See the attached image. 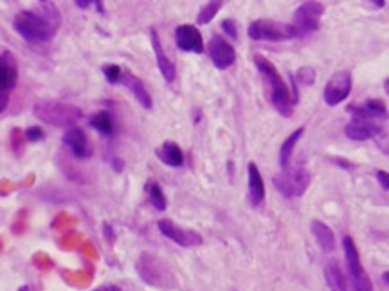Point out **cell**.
<instances>
[{
	"label": "cell",
	"mask_w": 389,
	"mask_h": 291,
	"mask_svg": "<svg viewBox=\"0 0 389 291\" xmlns=\"http://www.w3.org/2000/svg\"><path fill=\"white\" fill-rule=\"evenodd\" d=\"M34 116L40 118L42 122L49 123L52 127L61 129H72L76 123L81 120L83 113L81 109L76 105L63 104V102H56V100H42L37 102L32 109Z\"/></svg>",
	"instance_id": "obj_3"
},
{
	"label": "cell",
	"mask_w": 389,
	"mask_h": 291,
	"mask_svg": "<svg viewBox=\"0 0 389 291\" xmlns=\"http://www.w3.org/2000/svg\"><path fill=\"white\" fill-rule=\"evenodd\" d=\"M332 161H339V163H335V165H341L343 169H348V170H352V169H355V165H352L350 161H346V160H341V158H334Z\"/></svg>",
	"instance_id": "obj_32"
},
{
	"label": "cell",
	"mask_w": 389,
	"mask_h": 291,
	"mask_svg": "<svg viewBox=\"0 0 389 291\" xmlns=\"http://www.w3.org/2000/svg\"><path fill=\"white\" fill-rule=\"evenodd\" d=\"M90 4H94V0H76V6H78V8H81V10L88 8Z\"/></svg>",
	"instance_id": "obj_35"
},
{
	"label": "cell",
	"mask_w": 389,
	"mask_h": 291,
	"mask_svg": "<svg viewBox=\"0 0 389 291\" xmlns=\"http://www.w3.org/2000/svg\"><path fill=\"white\" fill-rule=\"evenodd\" d=\"M346 113L353 118L361 120H388L389 111L382 100H368L364 104H350L346 107Z\"/></svg>",
	"instance_id": "obj_16"
},
{
	"label": "cell",
	"mask_w": 389,
	"mask_h": 291,
	"mask_svg": "<svg viewBox=\"0 0 389 291\" xmlns=\"http://www.w3.org/2000/svg\"><path fill=\"white\" fill-rule=\"evenodd\" d=\"M272 183L285 198H301L310 187V172L303 165H297L292 169L288 167L287 170H281L279 174L274 176Z\"/></svg>",
	"instance_id": "obj_4"
},
{
	"label": "cell",
	"mask_w": 389,
	"mask_h": 291,
	"mask_svg": "<svg viewBox=\"0 0 389 291\" xmlns=\"http://www.w3.org/2000/svg\"><path fill=\"white\" fill-rule=\"evenodd\" d=\"M343 250H344V259H346V272L348 275L357 282V286L361 288L362 291H373L370 279L362 270L361 257H359V250H357L355 243L350 235H344L343 239Z\"/></svg>",
	"instance_id": "obj_9"
},
{
	"label": "cell",
	"mask_w": 389,
	"mask_h": 291,
	"mask_svg": "<svg viewBox=\"0 0 389 291\" xmlns=\"http://www.w3.org/2000/svg\"><path fill=\"white\" fill-rule=\"evenodd\" d=\"M103 228H105V237H107L108 241H114V230L110 228V225H108V223H105V225H103Z\"/></svg>",
	"instance_id": "obj_34"
},
{
	"label": "cell",
	"mask_w": 389,
	"mask_h": 291,
	"mask_svg": "<svg viewBox=\"0 0 389 291\" xmlns=\"http://www.w3.org/2000/svg\"><path fill=\"white\" fill-rule=\"evenodd\" d=\"M19 82V64L11 51H0V113L10 104L11 91Z\"/></svg>",
	"instance_id": "obj_8"
},
{
	"label": "cell",
	"mask_w": 389,
	"mask_h": 291,
	"mask_svg": "<svg viewBox=\"0 0 389 291\" xmlns=\"http://www.w3.org/2000/svg\"><path fill=\"white\" fill-rule=\"evenodd\" d=\"M294 80L297 82V84L305 85V87H308V85H312L315 82V71L314 67H301V69L297 71V75Z\"/></svg>",
	"instance_id": "obj_28"
},
{
	"label": "cell",
	"mask_w": 389,
	"mask_h": 291,
	"mask_svg": "<svg viewBox=\"0 0 389 291\" xmlns=\"http://www.w3.org/2000/svg\"><path fill=\"white\" fill-rule=\"evenodd\" d=\"M103 75H105L108 84H121L123 69L116 66V64H107V66H103Z\"/></svg>",
	"instance_id": "obj_27"
},
{
	"label": "cell",
	"mask_w": 389,
	"mask_h": 291,
	"mask_svg": "<svg viewBox=\"0 0 389 291\" xmlns=\"http://www.w3.org/2000/svg\"><path fill=\"white\" fill-rule=\"evenodd\" d=\"M38 11H20L13 19L14 31L31 44H46L52 40L60 28L61 15L52 2H38Z\"/></svg>",
	"instance_id": "obj_1"
},
{
	"label": "cell",
	"mask_w": 389,
	"mask_h": 291,
	"mask_svg": "<svg viewBox=\"0 0 389 291\" xmlns=\"http://www.w3.org/2000/svg\"><path fill=\"white\" fill-rule=\"evenodd\" d=\"M222 29H223V33H227L231 38H238V26H237V22L232 19H227V20H223L222 22Z\"/></svg>",
	"instance_id": "obj_30"
},
{
	"label": "cell",
	"mask_w": 389,
	"mask_h": 291,
	"mask_svg": "<svg viewBox=\"0 0 389 291\" xmlns=\"http://www.w3.org/2000/svg\"><path fill=\"white\" fill-rule=\"evenodd\" d=\"M382 282H384L386 286L389 288V272H384V273H382Z\"/></svg>",
	"instance_id": "obj_36"
},
{
	"label": "cell",
	"mask_w": 389,
	"mask_h": 291,
	"mask_svg": "<svg viewBox=\"0 0 389 291\" xmlns=\"http://www.w3.org/2000/svg\"><path fill=\"white\" fill-rule=\"evenodd\" d=\"M350 93H352V73L350 71H339L324 85L323 98L326 105L335 107V105L343 104L344 100L350 96Z\"/></svg>",
	"instance_id": "obj_10"
},
{
	"label": "cell",
	"mask_w": 389,
	"mask_h": 291,
	"mask_svg": "<svg viewBox=\"0 0 389 291\" xmlns=\"http://www.w3.org/2000/svg\"><path fill=\"white\" fill-rule=\"evenodd\" d=\"M324 279H326L330 291H362L335 259L328 261L324 266Z\"/></svg>",
	"instance_id": "obj_13"
},
{
	"label": "cell",
	"mask_w": 389,
	"mask_h": 291,
	"mask_svg": "<svg viewBox=\"0 0 389 291\" xmlns=\"http://www.w3.org/2000/svg\"><path fill=\"white\" fill-rule=\"evenodd\" d=\"M371 4L377 6V8H384L386 2H384V0H375V2H371Z\"/></svg>",
	"instance_id": "obj_37"
},
{
	"label": "cell",
	"mask_w": 389,
	"mask_h": 291,
	"mask_svg": "<svg viewBox=\"0 0 389 291\" xmlns=\"http://www.w3.org/2000/svg\"><path fill=\"white\" fill-rule=\"evenodd\" d=\"M146 194H148V201L152 203V207L155 208V210H166L168 207V201H166V196H164V192H162L161 185L157 183V181H148L146 183Z\"/></svg>",
	"instance_id": "obj_25"
},
{
	"label": "cell",
	"mask_w": 389,
	"mask_h": 291,
	"mask_svg": "<svg viewBox=\"0 0 389 291\" xmlns=\"http://www.w3.org/2000/svg\"><path fill=\"white\" fill-rule=\"evenodd\" d=\"M208 53L211 62H213V66L220 71L229 69L235 64V60H237L235 47L227 42L222 35H213L211 37V40L208 44Z\"/></svg>",
	"instance_id": "obj_12"
},
{
	"label": "cell",
	"mask_w": 389,
	"mask_h": 291,
	"mask_svg": "<svg viewBox=\"0 0 389 291\" xmlns=\"http://www.w3.org/2000/svg\"><path fill=\"white\" fill-rule=\"evenodd\" d=\"M247 35L250 40H256V42H285V40L296 38L290 24L276 22L270 19H258L250 22Z\"/></svg>",
	"instance_id": "obj_6"
},
{
	"label": "cell",
	"mask_w": 389,
	"mask_h": 291,
	"mask_svg": "<svg viewBox=\"0 0 389 291\" xmlns=\"http://www.w3.org/2000/svg\"><path fill=\"white\" fill-rule=\"evenodd\" d=\"M303 132H305V129L303 127L296 129V131L292 132L290 136H288L287 140L281 143V149H279V165H281L283 170H287L288 167H290L292 152H294V149H296L297 141L301 140Z\"/></svg>",
	"instance_id": "obj_23"
},
{
	"label": "cell",
	"mask_w": 389,
	"mask_h": 291,
	"mask_svg": "<svg viewBox=\"0 0 389 291\" xmlns=\"http://www.w3.org/2000/svg\"><path fill=\"white\" fill-rule=\"evenodd\" d=\"M159 230L164 237H168L170 241H173L175 245L182 246V248H194V246H200L204 241H202V235L199 232L190 230V228H182V226L175 225L170 219H162L157 223Z\"/></svg>",
	"instance_id": "obj_11"
},
{
	"label": "cell",
	"mask_w": 389,
	"mask_h": 291,
	"mask_svg": "<svg viewBox=\"0 0 389 291\" xmlns=\"http://www.w3.org/2000/svg\"><path fill=\"white\" fill-rule=\"evenodd\" d=\"M384 89H386V93L389 94V78H388V80L384 82Z\"/></svg>",
	"instance_id": "obj_38"
},
{
	"label": "cell",
	"mask_w": 389,
	"mask_h": 291,
	"mask_svg": "<svg viewBox=\"0 0 389 291\" xmlns=\"http://www.w3.org/2000/svg\"><path fill=\"white\" fill-rule=\"evenodd\" d=\"M310 230H312V235H314V239L317 241V245L321 246V250H323V252H326V254L334 252V250H335V235H334V232H332V228H330V226H326L323 221H317V219H315V221H312Z\"/></svg>",
	"instance_id": "obj_22"
},
{
	"label": "cell",
	"mask_w": 389,
	"mask_h": 291,
	"mask_svg": "<svg viewBox=\"0 0 389 291\" xmlns=\"http://www.w3.org/2000/svg\"><path fill=\"white\" fill-rule=\"evenodd\" d=\"M247 178H249V203L250 207L256 208L265 199V183L256 163H249V167H247Z\"/></svg>",
	"instance_id": "obj_20"
},
{
	"label": "cell",
	"mask_w": 389,
	"mask_h": 291,
	"mask_svg": "<svg viewBox=\"0 0 389 291\" xmlns=\"http://www.w3.org/2000/svg\"><path fill=\"white\" fill-rule=\"evenodd\" d=\"M20 291H28V288H22V290H20Z\"/></svg>",
	"instance_id": "obj_39"
},
{
	"label": "cell",
	"mask_w": 389,
	"mask_h": 291,
	"mask_svg": "<svg viewBox=\"0 0 389 291\" xmlns=\"http://www.w3.org/2000/svg\"><path fill=\"white\" fill-rule=\"evenodd\" d=\"M92 291H121V288H117L116 284H105V286H99Z\"/></svg>",
	"instance_id": "obj_33"
},
{
	"label": "cell",
	"mask_w": 389,
	"mask_h": 291,
	"mask_svg": "<svg viewBox=\"0 0 389 291\" xmlns=\"http://www.w3.org/2000/svg\"><path fill=\"white\" fill-rule=\"evenodd\" d=\"M155 156L168 167L179 169L184 165V152L175 141H164L159 149H155Z\"/></svg>",
	"instance_id": "obj_21"
},
{
	"label": "cell",
	"mask_w": 389,
	"mask_h": 291,
	"mask_svg": "<svg viewBox=\"0 0 389 291\" xmlns=\"http://www.w3.org/2000/svg\"><path fill=\"white\" fill-rule=\"evenodd\" d=\"M121 84L125 85L126 89L134 94L135 100H137V102H139V104L143 105L144 109H152L153 107V100H152V96H150L148 91H146V85H144L143 82H141L139 78H137V76L132 73V71L123 69Z\"/></svg>",
	"instance_id": "obj_19"
},
{
	"label": "cell",
	"mask_w": 389,
	"mask_h": 291,
	"mask_svg": "<svg viewBox=\"0 0 389 291\" xmlns=\"http://www.w3.org/2000/svg\"><path fill=\"white\" fill-rule=\"evenodd\" d=\"M255 66L259 71V75L263 78L265 85H267V91H269V98L272 102L274 109L281 114L283 118H290L294 113V98H292V93L288 89V85L285 84L283 76L279 75V71L274 67L272 62L269 58H265L263 55H255Z\"/></svg>",
	"instance_id": "obj_2"
},
{
	"label": "cell",
	"mask_w": 389,
	"mask_h": 291,
	"mask_svg": "<svg viewBox=\"0 0 389 291\" xmlns=\"http://www.w3.org/2000/svg\"><path fill=\"white\" fill-rule=\"evenodd\" d=\"M26 140H29V141H40V140H43L46 138V134H43V131H42V127H38V125H32V127H29V129H26Z\"/></svg>",
	"instance_id": "obj_29"
},
{
	"label": "cell",
	"mask_w": 389,
	"mask_h": 291,
	"mask_svg": "<svg viewBox=\"0 0 389 291\" xmlns=\"http://www.w3.org/2000/svg\"><path fill=\"white\" fill-rule=\"evenodd\" d=\"M384 132L382 125L375 120H361V118H353L352 122L346 123L344 134L353 141H368L377 140Z\"/></svg>",
	"instance_id": "obj_14"
},
{
	"label": "cell",
	"mask_w": 389,
	"mask_h": 291,
	"mask_svg": "<svg viewBox=\"0 0 389 291\" xmlns=\"http://www.w3.org/2000/svg\"><path fill=\"white\" fill-rule=\"evenodd\" d=\"M61 140H63V145L67 147V149H69L78 160H87V158H90V154H92L90 141H88L87 134H85L81 129L78 127L67 129Z\"/></svg>",
	"instance_id": "obj_17"
},
{
	"label": "cell",
	"mask_w": 389,
	"mask_h": 291,
	"mask_svg": "<svg viewBox=\"0 0 389 291\" xmlns=\"http://www.w3.org/2000/svg\"><path fill=\"white\" fill-rule=\"evenodd\" d=\"M150 40H152L153 53H155V62H157V67H159V71H161L162 78H164L166 82H173L177 75L175 64L170 60V57H168L166 53H164V49H162L161 38H159V35L155 29L150 31Z\"/></svg>",
	"instance_id": "obj_18"
},
{
	"label": "cell",
	"mask_w": 389,
	"mask_h": 291,
	"mask_svg": "<svg viewBox=\"0 0 389 291\" xmlns=\"http://www.w3.org/2000/svg\"><path fill=\"white\" fill-rule=\"evenodd\" d=\"M88 125H90L94 131L99 132V134H103V136H110L112 132H114V118H112L110 113H107V111H97L96 114L90 116Z\"/></svg>",
	"instance_id": "obj_24"
},
{
	"label": "cell",
	"mask_w": 389,
	"mask_h": 291,
	"mask_svg": "<svg viewBox=\"0 0 389 291\" xmlns=\"http://www.w3.org/2000/svg\"><path fill=\"white\" fill-rule=\"evenodd\" d=\"M324 13V6L321 2H303L292 19V29L296 33V38L306 37L315 33L319 29V20Z\"/></svg>",
	"instance_id": "obj_7"
},
{
	"label": "cell",
	"mask_w": 389,
	"mask_h": 291,
	"mask_svg": "<svg viewBox=\"0 0 389 291\" xmlns=\"http://www.w3.org/2000/svg\"><path fill=\"white\" fill-rule=\"evenodd\" d=\"M135 268H137V273H139V277L143 279L146 284L150 286H155V288H173L175 286V277H173V273L170 272L166 264L159 261L155 255L152 254H143L135 264Z\"/></svg>",
	"instance_id": "obj_5"
},
{
	"label": "cell",
	"mask_w": 389,
	"mask_h": 291,
	"mask_svg": "<svg viewBox=\"0 0 389 291\" xmlns=\"http://www.w3.org/2000/svg\"><path fill=\"white\" fill-rule=\"evenodd\" d=\"M175 44L177 47L184 53H204V40L200 35L199 28L191 24H182L175 29Z\"/></svg>",
	"instance_id": "obj_15"
},
{
	"label": "cell",
	"mask_w": 389,
	"mask_h": 291,
	"mask_svg": "<svg viewBox=\"0 0 389 291\" xmlns=\"http://www.w3.org/2000/svg\"><path fill=\"white\" fill-rule=\"evenodd\" d=\"M375 176H377V181H379L380 187L389 192V172H386V170H377Z\"/></svg>",
	"instance_id": "obj_31"
},
{
	"label": "cell",
	"mask_w": 389,
	"mask_h": 291,
	"mask_svg": "<svg viewBox=\"0 0 389 291\" xmlns=\"http://www.w3.org/2000/svg\"><path fill=\"white\" fill-rule=\"evenodd\" d=\"M222 4L223 2H220V0L208 2V4H206L204 8L199 11V15H197V22H199V26H206V24L211 22V20L217 17L218 11L222 10Z\"/></svg>",
	"instance_id": "obj_26"
}]
</instances>
